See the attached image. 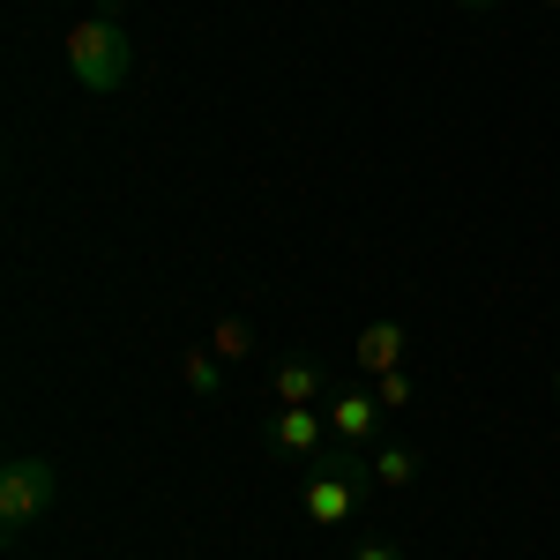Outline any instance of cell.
Listing matches in <instances>:
<instances>
[{"label":"cell","mask_w":560,"mask_h":560,"mask_svg":"<svg viewBox=\"0 0 560 560\" xmlns=\"http://www.w3.org/2000/svg\"><path fill=\"white\" fill-rule=\"evenodd\" d=\"M128 31H120V15H83L75 31H68V75L90 90V97H113V90L128 83Z\"/></svg>","instance_id":"cell-1"},{"label":"cell","mask_w":560,"mask_h":560,"mask_svg":"<svg viewBox=\"0 0 560 560\" xmlns=\"http://www.w3.org/2000/svg\"><path fill=\"white\" fill-rule=\"evenodd\" d=\"M52 493H60V471L45 456H8L0 464V538H23L31 523H45Z\"/></svg>","instance_id":"cell-2"},{"label":"cell","mask_w":560,"mask_h":560,"mask_svg":"<svg viewBox=\"0 0 560 560\" xmlns=\"http://www.w3.org/2000/svg\"><path fill=\"white\" fill-rule=\"evenodd\" d=\"M261 441H269V456L322 464L337 433H329V411H314V404H277V411H269V427H261Z\"/></svg>","instance_id":"cell-3"},{"label":"cell","mask_w":560,"mask_h":560,"mask_svg":"<svg viewBox=\"0 0 560 560\" xmlns=\"http://www.w3.org/2000/svg\"><path fill=\"white\" fill-rule=\"evenodd\" d=\"M351 366L374 374V382L396 374V366H404V322H366V329L351 337Z\"/></svg>","instance_id":"cell-4"},{"label":"cell","mask_w":560,"mask_h":560,"mask_svg":"<svg viewBox=\"0 0 560 560\" xmlns=\"http://www.w3.org/2000/svg\"><path fill=\"white\" fill-rule=\"evenodd\" d=\"M382 427V396H366V388H345V396H329V433L337 441H366V433Z\"/></svg>","instance_id":"cell-5"},{"label":"cell","mask_w":560,"mask_h":560,"mask_svg":"<svg viewBox=\"0 0 560 560\" xmlns=\"http://www.w3.org/2000/svg\"><path fill=\"white\" fill-rule=\"evenodd\" d=\"M351 509H359V478L322 471L306 486V523H351Z\"/></svg>","instance_id":"cell-6"},{"label":"cell","mask_w":560,"mask_h":560,"mask_svg":"<svg viewBox=\"0 0 560 560\" xmlns=\"http://www.w3.org/2000/svg\"><path fill=\"white\" fill-rule=\"evenodd\" d=\"M269 388H277V404H322V366L314 359H284L269 374Z\"/></svg>","instance_id":"cell-7"},{"label":"cell","mask_w":560,"mask_h":560,"mask_svg":"<svg viewBox=\"0 0 560 560\" xmlns=\"http://www.w3.org/2000/svg\"><path fill=\"white\" fill-rule=\"evenodd\" d=\"M366 471H374V486H411V478H419V456L396 441V448H374V456H366Z\"/></svg>","instance_id":"cell-8"},{"label":"cell","mask_w":560,"mask_h":560,"mask_svg":"<svg viewBox=\"0 0 560 560\" xmlns=\"http://www.w3.org/2000/svg\"><path fill=\"white\" fill-rule=\"evenodd\" d=\"M217 359H247V351H255V329H247V322H240V314H224V322H217Z\"/></svg>","instance_id":"cell-9"},{"label":"cell","mask_w":560,"mask_h":560,"mask_svg":"<svg viewBox=\"0 0 560 560\" xmlns=\"http://www.w3.org/2000/svg\"><path fill=\"white\" fill-rule=\"evenodd\" d=\"M374 396H382V411L411 404V382H404V366H396V374H382V382H374Z\"/></svg>","instance_id":"cell-10"},{"label":"cell","mask_w":560,"mask_h":560,"mask_svg":"<svg viewBox=\"0 0 560 560\" xmlns=\"http://www.w3.org/2000/svg\"><path fill=\"white\" fill-rule=\"evenodd\" d=\"M187 388L195 396H217V359H187Z\"/></svg>","instance_id":"cell-11"},{"label":"cell","mask_w":560,"mask_h":560,"mask_svg":"<svg viewBox=\"0 0 560 560\" xmlns=\"http://www.w3.org/2000/svg\"><path fill=\"white\" fill-rule=\"evenodd\" d=\"M359 560H404V553H396L388 538H366V546H359Z\"/></svg>","instance_id":"cell-12"},{"label":"cell","mask_w":560,"mask_h":560,"mask_svg":"<svg viewBox=\"0 0 560 560\" xmlns=\"http://www.w3.org/2000/svg\"><path fill=\"white\" fill-rule=\"evenodd\" d=\"M464 8H493V0H464Z\"/></svg>","instance_id":"cell-13"},{"label":"cell","mask_w":560,"mask_h":560,"mask_svg":"<svg viewBox=\"0 0 560 560\" xmlns=\"http://www.w3.org/2000/svg\"><path fill=\"white\" fill-rule=\"evenodd\" d=\"M546 8H560V0H546Z\"/></svg>","instance_id":"cell-14"}]
</instances>
